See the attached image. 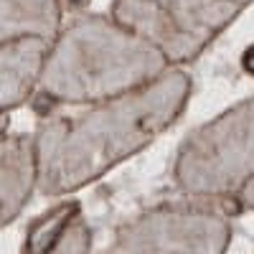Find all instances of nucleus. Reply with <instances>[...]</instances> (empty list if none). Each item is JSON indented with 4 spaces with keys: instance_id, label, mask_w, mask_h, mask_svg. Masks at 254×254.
I'll return each instance as SVG.
<instances>
[{
    "instance_id": "nucleus-7",
    "label": "nucleus",
    "mask_w": 254,
    "mask_h": 254,
    "mask_svg": "<svg viewBox=\"0 0 254 254\" xmlns=\"http://www.w3.org/2000/svg\"><path fill=\"white\" fill-rule=\"evenodd\" d=\"M61 0H0V44L20 38L51 41L61 31Z\"/></svg>"
},
{
    "instance_id": "nucleus-9",
    "label": "nucleus",
    "mask_w": 254,
    "mask_h": 254,
    "mask_svg": "<svg viewBox=\"0 0 254 254\" xmlns=\"http://www.w3.org/2000/svg\"><path fill=\"white\" fill-rule=\"evenodd\" d=\"M89 252V231L79 221H69L59 234L51 254H87Z\"/></svg>"
},
{
    "instance_id": "nucleus-3",
    "label": "nucleus",
    "mask_w": 254,
    "mask_h": 254,
    "mask_svg": "<svg viewBox=\"0 0 254 254\" xmlns=\"http://www.w3.org/2000/svg\"><path fill=\"white\" fill-rule=\"evenodd\" d=\"M244 0H115L112 18L168 61L193 59Z\"/></svg>"
},
{
    "instance_id": "nucleus-2",
    "label": "nucleus",
    "mask_w": 254,
    "mask_h": 254,
    "mask_svg": "<svg viewBox=\"0 0 254 254\" xmlns=\"http://www.w3.org/2000/svg\"><path fill=\"white\" fill-rule=\"evenodd\" d=\"M168 59L112 15H81L51 41L38 79L56 102H107L160 79Z\"/></svg>"
},
{
    "instance_id": "nucleus-6",
    "label": "nucleus",
    "mask_w": 254,
    "mask_h": 254,
    "mask_svg": "<svg viewBox=\"0 0 254 254\" xmlns=\"http://www.w3.org/2000/svg\"><path fill=\"white\" fill-rule=\"evenodd\" d=\"M36 188L33 140L23 135L0 137V226L10 224Z\"/></svg>"
},
{
    "instance_id": "nucleus-10",
    "label": "nucleus",
    "mask_w": 254,
    "mask_h": 254,
    "mask_svg": "<svg viewBox=\"0 0 254 254\" xmlns=\"http://www.w3.org/2000/svg\"><path fill=\"white\" fill-rule=\"evenodd\" d=\"M244 64H247V69H252V71H254V51H249V54H247Z\"/></svg>"
},
{
    "instance_id": "nucleus-11",
    "label": "nucleus",
    "mask_w": 254,
    "mask_h": 254,
    "mask_svg": "<svg viewBox=\"0 0 254 254\" xmlns=\"http://www.w3.org/2000/svg\"><path fill=\"white\" fill-rule=\"evenodd\" d=\"M5 127H8V117H5V115H0V137H3Z\"/></svg>"
},
{
    "instance_id": "nucleus-1",
    "label": "nucleus",
    "mask_w": 254,
    "mask_h": 254,
    "mask_svg": "<svg viewBox=\"0 0 254 254\" xmlns=\"http://www.w3.org/2000/svg\"><path fill=\"white\" fill-rule=\"evenodd\" d=\"M186 94L188 79L181 71H165L84 115L44 120L33 137L36 188L59 196L99 178L163 132L181 112Z\"/></svg>"
},
{
    "instance_id": "nucleus-8",
    "label": "nucleus",
    "mask_w": 254,
    "mask_h": 254,
    "mask_svg": "<svg viewBox=\"0 0 254 254\" xmlns=\"http://www.w3.org/2000/svg\"><path fill=\"white\" fill-rule=\"evenodd\" d=\"M74 211V206H61L56 211H51L49 216H44L33 229H31V237H28V247L26 254H46L54 249L59 234L64 231V226L69 224V214Z\"/></svg>"
},
{
    "instance_id": "nucleus-5",
    "label": "nucleus",
    "mask_w": 254,
    "mask_h": 254,
    "mask_svg": "<svg viewBox=\"0 0 254 254\" xmlns=\"http://www.w3.org/2000/svg\"><path fill=\"white\" fill-rule=\"evenodd\" d=\"M51 44L44 38H20L0 44V115L23 104L38 87Z\"/></svg>"
},
{
    "instance_id": "nucleus-4",
    "label": "nucleus",
    "mask_w": 254,
    "mask_h": 254,
    "mask_svg": "<svg viewBox=\"0 0 254 254\" xmlns=\"http://www.w3.org/2000/svg\"><path fill=\"white\" fill-rule=\"evenodd\" d=\"M219 231L211 216L160 208L127 226L107 254H214Z\"/></svg>"
}]
</instances>
